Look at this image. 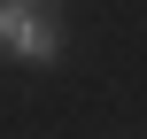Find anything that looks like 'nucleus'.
Segmentation results:
<instances>
[{
    "mask_svg": "<svg viewBox=\"0 0 147 139\" xmlns=\"http://www.w3.org/2000/svg\"><path fill=\"white\" fill-rule=\"evenodd\" d=\"M0 54L31 70L62 62V0H0Z\"/></svg>",
    "mask_w": 147,
    "mask_h": 139,
    "instance_id": "1",
    "label": "nucleus"
}]
</instances>
